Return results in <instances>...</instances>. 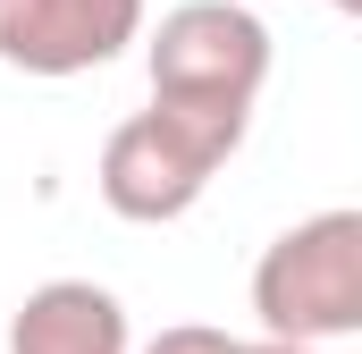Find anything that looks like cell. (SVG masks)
I'll use <instances>...</instances> for the list:
<instances>
[{
  "label": "cell",
  "mask_w": 362,
  "mask_h": 354,
  "mask_svg": "<svg viewBox=\"0 0 362 354\" xmlns=\"http://www.w3.org/2000/svg\"><path fill=\"white\" fill-rule=\"evenodd\" d=\"M144 34V0H0V68L85 76Z\"/></svg>",
  "instance_id": "4"
},
{
  "label": "cell",
  "mask_w": 362,
  "mask_h": 354,
  "mask_svg": "<svg viewBox=\"0 0 362 354\" xmlns=\"http://www.w3.org/2000/svg\"><path fill=\"white\" fill-rule=\"evenodd\" d=\"M245 338H228V329H211V321H177V329H160L144 354H236Z\"/></svg>",
  "instance_id": "6"
},
{
  "label": "cell",
  "mask_w": 362,
  "mask_h": 354,
  "mask_svg": "<svg viewBox=\"0 0 362 354\" xmlns=\"http://www.w3.org/2000/svg\"><path fill=\"white\" fill-rule=\"evenodd\" d=\"M236 354H320V346H270V338H253V346H236Z\"/></svg>",
  "instance_id": "7"
},
{
  "label": "cell",
  "mask_w": 362,
  "mask_h": 354,
  "mask_svg": "<svg viewBox=\"0 0 362 354\" xmlns=\"http://www.w3.org/2000/svg\"><path fill=\"white\" fill-rule=\"evenodd\" d=\"M329 8H346V17H354V8H362V0H329Z\"/></svg>",
  "instance_id": "8"
},
{
  "label": "cell",
  "mask_w": 362,
  "mask_h": 354,
  "mask_svg": "<svg viewBox=\"0 0 362 354\" xmlns=\"http://www.w3.org/2000/svg\"><path fill=\"white\" fill-rule=\"evenodd\" d=\"M245 127H253V118H219V110L152 101V110H135V118L110 127L93 185H101V202H110L118 219H135V228H169V219H185V211L211 194V177L236 161Z\"/></svg>",
  "instance_id": "1"
},
{
  "label": "cell",
  "mask_w": 362,
  "mask_h": 354,
  "mask_svg": "<svg viewBox=\"0 0 362 354\" xmlns=\"http://www.w3.org/2000/svg\"><path fill=\"white\" fill-rule=\"evenodd\" d=\"M144 76H152V101L253 118L270 85V25L245 0H177L144 42Z\"/></svg>",
  "instance_id": "3"
},
{
  "label": "cell",
  "mask_w": 362,
  "mask_h": 354,
  "mask_svg": "<svg viewBox=\"0 0 362 354\" xmlns=\"http://www.w3.org/2000/svg\"><path fill=\"white\" fill-rule=\"evenodd\" d=\"M253 312L270 346H329L362 329V211H312L253 262Z\"/></svg>",
  "instance_id": "2"
},
{
  "label": "cell",
  "mask_w": 362,
  "mask_h": 354,
  "mask_svg": "<svg viewBox=\"0 0 362 354\" xmlns=\"http://www.w3.org/2000/svg\"><path fill=\"white\" fill-rule=\"evenodd\" d=\"M127 304L93 278H42L17 321H8V354H127Z\"/></svg>",
  "instance_id": "5"
}]
</instances>
